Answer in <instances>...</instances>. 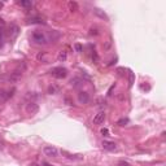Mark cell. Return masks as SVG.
Returning <instances> with one entry per match:
<instances>
[{"label": "cell", "instance_id": "obj_13", "mask_svg": "<svg viewBox=\"0 0 166 166\" xmlns=\"http://www.w3.org/2000/svg\"><path fill=\"white\" fill-rule=\"evenodd\" d=\"M18 5L24 7V8H31L33 3H31V1H25V0H21V1H18Z\"/></svg>", "mask_w": 166, "mask_h": 166}, {"label": "cell", "instance_id": "obj_18", "mask_svg": "<svg viewBox=\"0 0 166 166\" xmlns=\"http://www.w3.org/2000/svg\"><path fill=\"white\" fill-rule=\"evenodd\" d=\"M97 30L96 29H91V33H90V35H97Z\"/></svg>", "mask_w": 166, "mask_h": 166}, {"label": "cell", "instance_id": "obj_5", "mask_svg": "<svg viewBox=\"0 0 166 166\" xmlns=\"http://www.w3.org/2000/svg\"><path fill=\"white\" fill-rule=\"evenodd\" d=\"M104 121H105V112L100 110V112H99L97 114H95V117H93V123H95V125H101Z\"/></svg>", "mask_w": 166, "mask_h": 166}, {"label": "cell", "instance_id": "obj_10", "mask_svg": "<svg viewBox=\"0 0 166 166\" xmlns=\"http://www.w3.org/2000/svg\"><path fill=\"white\" fill-rule=\"evenodd\" d=\"M58 92H60V87H58V86L51 85L48 87V93H49V95H56V93H58Z\"/></svg>", "mask_w": 166, "mask_h": 166}, {"label": "cell", "instance_id": "obj_6", "mask_svg": "<svg viewBox=\"0 0 166 166\" xmlns=\"http://www.w3.org/2000/svg\"><path fill=\"white\" fill-rule=\"evenodd\" d=\"M103 148L106 151H116V143L113 142H108V140H104L103 142Z\"/></svg>", "mask_w": 166, "mask_h": 166}, {"label": "cell", "instance_id": "obj_7", "mask_svg": "<svg viewBox=\"0 0 166 166\" xmlns=\"http://www.w3.org/2000/svg\"><path fill=\"white\" fill-rule=\"evenodd\" d=\"M78 100L81 104H86L88 103V100H90V96H88L87 92H79L78 93Z\"/></svg>", "mask_w": 166, "mask_h": 166}, {"label": "cell", "instance_id": "obj_12", "mask_svg": "<svg viewBox=\"0 0 166 166\" xmlns=\"http://www.w3.org/2000/svg\"><path fill=\"white\" fill-rule=\"evenodd\" d=\"M36 60L42 61V63H47V58H46V52H39L36 54Z\"/></svg>", "mask_w": 166, "mask_h": 166}, {"label": "cell", "instance_id": "obj_24", "mask_svg": "<svg viewBox=\"0 0 166 166\" xmlns=\"http://www.w3.org/2000/svg\"><path fill=\"white\" fill-rule=\"evenodd\" d=\"M3 5H4V4H3V3H0V9L3 8Z\"/></svg>", "mask_w": 166, "mask_h": 166}, {"label": "cell", "instance_id": "obj_21", "mask_svg": "<svg viewBox=\"0 0 166 166\" xmlns=\"http://www.w3.org/2000/svg\"><path fill=\"white\" fill-rule=\"evenodd\" d=\"M4 25H5V24H4V21H3V19H1V18H0V27H3Z\"/></svg>", "mask_w": 166, "mask_h": 166}, {"label": "cell", "instance_id": "obj_23", "mask_svg": "<svg viewBox=\"0 0 166 166\" xmlns=\"http://www.w3.org/2000/svg\"><path fill=\"white\" fill-rule=\"evenodd\" d=\"M44 166H52V165H49V163H47V162H44Z\"/></svg>", "mask_w": 166, "mask_h": 166}, {"label": "cell", "instance_id": "obj_11", "mask_svg": "<svg viewBox=\"0 0 166 166\" xmlns=\"http://www.w3.org/2000/svg\"><path fill=\"white\" fill-rule=\"evenodd\" d=\"M68 7H69V11H71V12L78 11V4H77L75 1H69Z\"/></svg>", "mask_w": 166, "mask_h": 166}, {"label": "cell", "instance_id": "obj_16", "mask_svg": "<svg viewBox=\"0 0 166 166\" xmlns=\"http://www.w3.org/2000/svg\"><path fill=\"white\" fill-rule=\"evenodd\" d=\"M127 122H128V120H127V118H122V120H120V121H118V125H120V126H125Z\"/></svg>", "mask_w": 166, "mask_h": 166}, {"label": "cell", "instance_id": "obj_17", "mask_svg": "<svg viewBox=\"0 0 166 166\" xmlns=\"http://www.w3.org/2000/svg\"><path fill=\"white\" fill-rule=\"evenodd\" d=\"M29 22H30V24H42L43 21H42L40 18H33V19H30Z\"/></svg>", "mask_w": 166, "mask_h": 166}, {"label": "cell", "instance_id": "obj_20", "mask_svg": "<svg viewBox=\"0 0 166 166\" xmlns=\"http://www.w3.org/2000/svg\"><path fill=\"white\" fill-rule=\"evenodd\" d=\"M75 49H77V51H82V46H79V44H77V46H75Z\"/></svg>", "mask_w": 166, "mask_h": 166}, {"label": "cell", "instance_id": "obj_14", "mask_svg": "<svg viewBox=\"0 0 166 166\" xmlns=\"http://www.w3.org/2000/svg\"><path fill=\"white\" fill-rule=\"evenodd\" d=\"M128 75H130V77H128V87H132L134 82H135V74L130 71V73H128Z\"/></svg>", "mask_w": 166, "mask_h": 166}, {"label": "cell", "instance_id": "obj_3", "mask_svg": "<svg viewBox=\"0 0 166 166\" xmlns=\"http://www.w3.org/2000/svg\"><path fill=\"white\" fill-rule=\"evenodd\" d=\"M44 155L47 156V157H57L58 156V151L56 147H53V145H46L43 149Z\"/></svg>", "mask_w": 166, "mask_h": 166}, {"label": "cell", "instance_id": "obj_2", "mask_svg": "<svg viewBox=\"0 0 166 166\" xmlns=\"http://www.w3.org/2000/svg\"><path fill=\"white\" fill-rule=\"evenodd\" d=\"M51 74L57 79H63L68 75V70L65 68H53L51 70Z\"/></svg>", "mask_w": 166, "mask_h": 166}, {"label": "cell", "instance_id": "obj_8", "mask_svg": "<svg viewBox=\"0 0 166 166\" xmlns=\"http://www.w3.org/2000/svg\"><path fill=\"white\" fill-rule=\"evenodd\" d=\"M18 26H16V25H11V29H9V35L12 36V38H16L17 35H18Z\"/></svg>", "mask_w": 166, "mask_h": 166}, {"label": "cell", "instance_id": "obj_15", "mask_svg": "<svg viewBox=\"0 0 166 166\" xmlns=\"http://www.w3.org/2000/svg\"><path fill=\"white\" fill-rule=\"evenodd\" d=\"M71 85H73L74 87H78V86L82 85V81L79 78H74V79H71Z\"/></svg>", "mask_w": 166, "mask_h": 166}, {"label": "cell", "instance_id": "obj_1", "mask_svg": "<svg viewBox=\"0 0 166 166\" xmlns=\"http://www.w3.org/2000/svg\"><path fill=\"white\" fill-rule=\"evenodd\" d=\"M31 38H33V40L35 42V43H39V44H46L47 43V36L43 31H38V30L34 31Z\"/></svg>", "mask_w": 166, "mask_h": 166}, {"label": "cell", "instance_id": "obj_22", "mask_svg": "<svg viewBox=\"0 0 166 166\" xmlns=\"http://www.w3.org/2000/svg\"><path fill=\"white\" fill-rule=\"evenodd\" d=\"M120 166H128V165H127L126 162H121V163H120Z\"/></svg>", "mask_w": 166, "mask_h": 166}, {"label": "cell", "instance_id": "obj_4", "mask_svg": "<svg viewBox=\"0 0 166 166\" xmlns=\"http://www.w3.org/2000/svg\"><path fill=\"white\" fill-rule=\"evenodd\" d=\"M38 110H39V106H38V104H35V103H29L26 105V112L29 113V114H36Z\"/></svg>", "mask_w": 166, "mask_h": 166}, {"label": "cell", "instance_id": "obj_19", "mask_svg": "<svg viewBox=\"0 0 166 166\" xmlns=\"http://www.w3.org/2000/svg\"><path fill=\"white\" fill-rule=\"evenodd\" d=\"M101 135H103V136H108V130H106V128H103V130H101Z\"/></svg>", "mask_w": 166, "mask_h": 166}, {"label": "cell", "instance_id": "obj_9", "mask_svg": "<svg viewBox=\"0 0 166 166\" xmlns=\"http://www.w3.org/2000/svg\"><path fill=\"white\" fill-rule=\"evenodd\" d=\"M66 58H68V52H66L65 49H63V51L58 52V54H57V60L60 61V63H64V61H66Z\"/></svg>", "mask_w": 166, "mask_h": 166}]
</instances>
